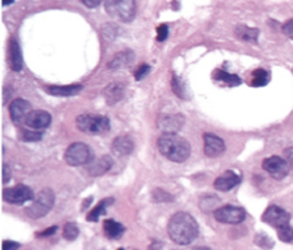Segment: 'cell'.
<instances>
[{
	"mask_svg": "<svg viewBox=\"0 0 293 250\" xmlns=\"http://www.w3.org/2000/svg\"><path fill=\"white\" fill-rule=\"evenodd\" d=\"M82 85H66V86H48L46 87L45 90L48 94L53 95V96H74L77 95L79 92H82Z\"/></svg>",
	"mask_w": 293,
	"mask_h": 250,
	"instance_id": "obj_20",
	"label": "cell"
},
{
	"mask_svg": "<svg viewBox=\"0 0 293 250\" xmlns=\"http://www.w3.org/2000/svg\"><path fill=\"white\" fill-rule=\"evenodd\" d=\"M288 162L278 156L266 158L262 162V168L277 181H282L288 174Z\"/></svg>",
	"mask_w": 293,
	"mask_h": 250,
	"instance_id": "obj_9",
	"label": "cell"
},
{
	"mask_svg": "<svg viewBox=\"0 0 293 250\" xmlns=\"http://www.w3.org/2000/svg\"><path fill=\"white\" fill-rule=\"evenodd\" d=\"M79 236V229L74 223H66L63 229V238L68 241L76 240Z\"/></svg>",
	"mask_w": 293,
	"mask_h": 250,
	"instance_id": "obj_27",
	"label": "cell"
},
{
	"mask_svg": "<svg viewBox=\"0 0 293 250\" xmlns=\"http://www.w3.org/2000/svg\"><path fill=\"white\" fill-rule=\"evenodd\" d=\"M256 244L264 249H270L274 247V241L266 236V234H258L256 238Z\"/></svg>",
	"mask_w": 293,
	"mask_h": 250,
	"instance_id": "obj_31",
	"label": "cell"
},
{
	"mask_svg": "<svg viewBox=\"0 0 293 250\" xmlns=\"http://www.w3.org/2000/svg\"><path fill=\"white\" fill-rule=\"evenodd\" d=\"M172 88H173V93H176L178 96L181 97V98L184 97V87H182L181 82H180L179 79H178L176 75H173Z\"/></svg>",
	"mask_w": 293,
	"mask_h": 250,
	"instance_id": "obj_32",
	"label": "cell"
},
{
	"mask_svg": "<svg viewBox=\"0 0 293 250\" xmlns=\"http://www.w3.org/2000/svg\"><path fill=\"white\" fill-rule=\"evenodd\" d=\"M77 128L88 135H102L110 130V121L106 116L98 114H80L76 119Z\"/></svg>",
	"mask_w": 293,
	"mask_h": 250,
	"instance_id": "obj_3",
	"label": "cell"
},
{
	"mask_svg": "<svg viewBox=\"0 0 293 250\" xmlns=\"http://www.w3.org/2000/svg\"><path fill=\"white\" fill-rule=\"evenodd\" d=\"M20 248V244L15 241L5 240L2 241V250H18Z\"/></svg>",
	"mask_w": 293,
	"mask_h": 250,
	"instance_id": "obj_37",
	"label": "cell"
},
{
	"mask_svg": "<svg viewBox=\"0 0 293 250\" xmlns=\"http://www.w3.org/2000/svg\"><path fill=\"white\" fill-rule=\"evenodd\" d=\"M284 156H285V160H286L288 162V165L293 168V146L292 148L284 150Z\"/></svg>",
	"mask_w": 293,
	"mask_h": 250,
	"instance_id": "obj_39",
	"label": "cell"
},
{
	"mask_svg": "<svg viewBox=\"0 0 293 250\" xmlns=\"http://www.w3.org/2000/svg\"><path fill=\"white\" fill-rule=\"evenodd\" d=\"M213 215L219 223L222 224H240L246 218V213L243 208L232 205L218 208Z\"/></svg>",
	"mask_w": 293,
	"mask_h": 250,
	"instance_id": "obj_7",
	"label": "cell"
},
{
	"mask_svg": "<svg viewBox=\"0 0 293 250\" xmlns=\"http://www.w3.org/2000/svg\"><path fill=\"white\" fill-rule=\"evenodd\" d=\"M106 10L110 16L122 22H130L136 16V0H106Z\"/></svg>",
	"mask_w": 293,
	"mask_h": 250,
	"instance_id": "obj_5",
	"label": "cell"
},
{
	"mask_svg": "<svg viewBox=\"0 0 293 250\" xmlns=\"http://www.w3.org/2000/svg\"><path fill=\"white\" fill-rule=\"evenodd\" d=\"M168 37V26L166 24H160L157 27V40L164 41Z\"/></svg>",
	"mask_w": 293,
	"mask_h": 250,
	"instance_id": "obj_34",
	"label": "cell"
},
{
	"mask_svg": "<svg viewBox=\"0 0 293 250\" xmlns=\"http://www.w3.org/2000/svg\"><path fill=\"white\" fill-rule=\"evenodd\" d=\"M112 202L114 200L112 199V198H106V199H104L102 201L98 202V204L92 209V212L87 215V221L98 222V220H100V217L106 213V207H108L109 205H112Z\"/></svg>",
	"mask_w": 293,
	"mask_h": 250,
	"instance_id": "obj_24",
	"label": "cell"
},
{
	"mask_svg": "<svg viewBox=\"0 0 293 250\" xmlns=\"http://www.w3.org/2000/svg\"><path fill=\"white\" fill-rule=\"evenodd\" d=\"M125 95V86L122 82H112L104 90V96L108 105H114L120 102Z\"/></svg>",
	"mask_w": 293,
	"mask_h": 250,
	"instance_id": "obj_18",
	"label": "cell"
},
{
	"mask_svg": "<svg viewBox=\"0 0 293 250\" xmlns=\"http://www.w3.org/2000/svg\"><path fill=\"white\" fill-rule=\"evenodd\" d=\"M80 1L84 3L86 7H88V8H96V7L101 3L102 0H80Z\"/></svg>",
	"mask_w": 293,
	"mask_h": 250,
	"instance_id": "obj_40",
	"label": "cell"
},
{
	"mask_svg": "<svg viewBox=\"0 0 293 250\" xmlns=\"http://www.w3.org/2000/svg\"><path fill=\"white\" fill-rule=\"evenodd\" d=\"M157 146L165 158L176 164L184 162L192 152L189 142L176 134H163L158 138Z\"/></svg>",
	"mask_w": 293,
	"mask_h": 250,
	"instance_id": "obj_2",
	"label": "cell"
},
{
	"mask_svg": "<svg viewBox=\"0 0 293 250\" xmlns=\"http://www.w3.org/2000/svg\"><path fill=\"white\" fill-rule=\"evenodd\" d=\"M152 199L156 202H164V201H173V197L168 192H165L162 189H156L152 192Z\"/></svg>",
	"mask_w": 293,
	"mask_h": 250,
	"instance_id": "obj_30",
	"label": "cell"
},
{
	"mask_svg": "<svg viewBox=\"0 0 293 250\" xmlns=\"http://www.w3.org/2000/svg\"><path fill=\"white\" fill-rule=\"evenodd\" d=\"M22 141L24 142H38L42 138V133L37 132V130H22L20 135Z\"/></svg>",
	"mask_w": 293,
	"mask_h": 250,
	"instance_id": "obj_29",
	"label": "cell"
},
{
	"mask_svg": "<svg viewBox=\"0 0 293 250\" xmlns=\"http://www.w3.org/2000/svg\"><path fill=\"white\" fill-rule=\"evenodd\" d=\"M12 3H14V0H2V6L12 5Z\"/></svg>",
	"mask_w": 293,
	"mask_h": 250,
	"instance_id": "obj_42",
	"label": "cell"
},
{
	"mask_svg": "<svg viewBox=\"0 0 293 250\" xmlns=\"http://www.w3.org/2000/svg\"><path fill=\"white\" fill-rule=\"evenodd\" d=\"M112 158L110 156H102L101 158L94 159L92 162L87 165V172L93 177L101 176L112 169Z\"/></svg>",
	"mask_w": 293,
	"mask_h": 250,
	"instance_id": "obj_16",
	"label": "cell"
},
{
	"mask_svg": "<svg viewBox=\"0 0 293 250\" xmlns=\"http://www.w3.org/2000/svg\"><path fill=\"white\" fill-rule=\"evenodd\" d=\"M50 122H52V117L48 112L44 110H32L28 114L24 125L30 127L31 129L39 130L50 127Z\"/></svg>",
	"mask_w": 293,
	"mask_h": 250,
	"instance_id": "obj_14",
	"label": "cell"
},
{
	"mask_svg": "<svg viewBox=\"0 0 293 250\" xmlns=\"http://www.w3.org/2000/svg\"><path fill=\"white\" fill-rule=\"evenodd\" d=\"M253 79L251 85L253 87H264L269 82V73L264 69H256L252 72Z\"/></svg>",
	"mask_w": 293,
	"mask_h": 250,
	"instance_id": "obj_26",
	"label": "cell"
},
{
	"mask_svg": "<svg viewBox=\"0 0 293 250\" xmlns=\"http://www.w3.org/2000/svg\"><path fill=\"white\" fill-rule=\"evenodd\" d=\"M2 198L6 202L13 205H22L26 201H31L34 199V191L29 186L18 184L13 188L5 189L2 192Z\"/></svg>",
	"mask_w": 293,
	"mask_h": 250,
	"instance_id": "obj_8",
	"label": "cell"
},
{
	"mask_svg": "<svg viewBox=\"0 0 293 250\" xmlns=\"http://www.w3.org/2000/svg\"><path fill=\"white\" fill-rule=\"evenodd\" d=\"M284 34H286L288 38L293 39V18L290 19V21H288L282 27Z\"/></svg>",
	"mask_w": 293,
	"mask_h": 250,
	"instance_id": "obj_36",
	"label": "cell"
},
{
	"mask_svg": "<svg viewBox=\"0 0 293 250\" xmlns=\"http://www.w3.org/2000/svg\"><path fill=\"white\" fill-rule=\"evenodd\" d=\"M240 176L232 170H227L214 181V188L221 192H228L240 183Z\"/></svg>",
	"mask_w": 293,
	"mask_h": 250,
	"instance_id": "obj_15",
	"label": "cell"
},
{
	"mask_svg": "<svg viewBox=\"0 0 293 250\" xmlns=\"http://www.w3.org/2000/svg\"><path fill=\"white\" fill-rule=\"evenodd\" d=\"M10 180V168L6 164L2 166V183L6 184Z\"/></svg>",
	"mask_w": 293,
	"mask_h": 250,
	"instance_id": "obj_38",
	"label": "cell"
},
{
	"mask_svg": "<svg viewBox=\"0 0 293 250\" xmlns=\"http://www.w3.org/2000/svg\"><path fill=\"white\" fill-rule=\"evenodd\" d=\"M55 202V194L53 190L44 189L39 192L29 207L26 209L28 217L38 220L47 215L52 210Z\"/></svg>",
	"mask_w": 293,
	"mask_h": 250,
	"instance_id": "obj_4",
	"label": "cell"
},
{
	"mask_svg": "<svg viewBox=\"0 0 293 250\" xmlns=\"http://www.w3.org/2000/svg\"><path fill=\"white\" fill-rule=\"evenodd\" d=\"M112 151L118 157L128 156L134 151V142L130 136H118L114 140L112 145Z\"/></svg>",
	"mask_w": 293,
	"mask_h": 250,
	"instance_id": "obj_17",
	"label": "cell"
},
{
	"mask_svg": "<svg viewBox=\"0 0 293 250\" xmlns=\"http://www.w3.org/2000/svg\"><path fill=\"white\" fill-rule=\"evenodd\" d=\"M192 250H211V249L208 247H195Z\"/></svg>",
	"mask_w": 293,
	"mask_h": 250,
	"instance_id": "obj_43",
	"label": "cell"
},
{
	"mask_svg": "<svg viewBox=\"0 0 293 250\" xmlns=\"http://www.w3.org/2000/svg\"><path fill=\"white\" fill-rule=\"evenodd\" d=\"M214 79H216V80H219V81H222L224 83H227V85H229V86H238L242 83V80H240V78L238 77V75L228 73V72H226V71H222V70H216V71Z\"/></svg>",
	"mask_w": 293,
	"mask_h": 250,
	"instance_id": "obj_25",
	"label": "cell"
},
{
	"mask_svg": "<svg viewBox=\"0 0 293 250\" xmlns=\"http://www.w3.org/2000/svg\"><path fill=\"white\" fill-rule=\"evenodd\" d=\"M226 151V144L222 138L214 134H204V153L208 158L220 157Z\"/></svg>",
	"mask_w": 293,
	"mask_h": 250,
	"instance_id": "obj_13",
	"label": "cell"
},
{
	"mask_svg": "<svg viewBox=\"0 0 293 250\" xmlns=\"http://www.w3.org/2000/svg\"><path fill=\"white\" fill-rule=\"evenodd\" d=\"M277 236H278V239L280 241L291 244V242H293V228L291 225L283 226V228L277 230Z\"/></svg>",
	"mask_w": 293,
	"mask_h": 250,
	"instance_id": "obj_28",
	"label": "cell"
},
{
	"mask_svg": "<svg viewBox=\"0 0 293 250\" xmlns=\"http://www.w3.org/2000/svg\"><path fill=\"white\" fill-rule=\"evenodd\" d=\"M118 250H125V249H122V248H120Z\"/></svg>",
	"mask_w": 293,
	"mask_h": 250,
	"instance_id": "obj_44",
	"label": "cell"
},
{
	"mask_svg": "<svg viewBox=\"0 0 293 250\" xmlns=\"http://www.w3.org/2000/svg\"><path fill=\"white\" fill-rule=\"evenodd\" d=\"M10 66L15 72H20L23 67L21 47L15 39H12L10 42Z\"/></svg>",
	"mask_w": 293,
	"mask_h": 250,
	"instance_id": "obj_19",
	"label": "cell"
},
{
	"mask_svg": "<svg viewBox=\"0 0 293 250\" xmlns=\"http://www.w3.org/2000/svg\"><path fill=\"white\" fill-rule=\"evenodd\" d=\"M58 231V226L56 225H53V226H50V228H48V229H46V230H44L42 232H39V233H37L36 234V236H37L38 238H46V237H50V236H53V234Z\"/></svg>",
	"mask_w": 293,
	"mask_h": 250,
	"instance_id": "obj_35",
	"label": "cell"
},
{
	"mask_svg": "<svg viewBox=\"0 0 293 250\" xmlns=\"http://www.w3.org/2000/svg\"><path fill=\"white\" fill-rule=\"evenodd\" d=\"M134 61V54L132 50H124L118 53L109 63V67L112 70H120L122 67L128 66Z\"/></svg>",
	"mask_w": 293,
	"mask_h": 250,
	"instance_id": "obj_21",
	"label": "cell"
},
{
	"mask_svg": "<svg viewBox=\"0 0 293 250\" xmlns=\"http://www.w3.org/2000/svg\"><path fill=\"white\" fill-rule=\"evenodd\" d=\"M150 72V66L148 64H142L138 67V70L134 73V77H136V80L140 81L144 79L146 74Z\"/></svg>",
	"mask_w": 293,
	"mask_h": 250,
	"instance_id": "obj_33",
	"label": "cell"
},
{
	"mask_svg": "<svg viewBox=\"0 0 293 250\" xmlns=\"http://www.w3.org/2000/svg\"><path fill=\"white\" fill-rule=\"evenodd\" d=\"M148 250H163V244H162V242H160V241L152 242V244L149 246Z\"/></svg>",
	"mask_w": 293,
	"mask_h": 250,
	"instance_id": "obj_41",
	"label": "cell"
},
{
	"mask_svg": "<svg viewBox=\"0 0 293 250\" xmlns=\"http://www.w3.org/2000/svg\"><path fill=\"white\" fill-rule=\"evenodd\" d=\"M31 104L23 98H16L10 103V114L15 125H24L28 114L31 112Z\"/></svg>",
	"mask_w": 293,
	"mask_h": 250,
	"instance_id": "obj_12",
	"label": "cell"
},
{
	"mask_svg": "<svg viewBox=\"0 0 293 250\" xmlns=\"http://www.w3.org/2000/svg\"><path fill=\"white\" fill-rule=\"evenodd\" d=\"M168 233L174 244L188 246L198 236V224L190 214L179 212L170 220Z\"/></svg>",
	"mask_w": 293,
	"mask_h": 250,
	"instance_id": "obj_1",
	"label": "cell"
},
{
	"mask_svg": "<svg viewBox=\"0 0 293 250\" xmlns=\"http://www.w3.org/2000/svg\"><path fill=\"white\" fill-rule=\"evenodd\" d=\"M104 230L106 236L112 240L120 239L125 232L124 226L114 220H106L104 222Z\"/></svg>",
	"mask_w": 293,
	"mask_h": 250,
	"instance_id": "obj_22",
	"label": "cell"
},
{
	"mask_svg": "<svg viewBox=\"0 0 293 250\" xmlns=\"http://www.w3.org/2000/svg\"><path fill=\"white\" fill-rule=\"evenodd\" d=\"M235 34L237 38L245 41L256 42L259 37V30L254 27H248L246 25H237L235 29Z\"/></svg>",
	"mask_w": 293,
	"mask_h": 250,
	"instance_id": "obj_23",
	"label": "cell"
},
{
	"mask_svg": "<svg viewBox=\"0 0 293 250\" xmlns=\"http://www.w3.org/2000/svg\"><path fill=\"white\" fill-rule=\"evenodd\" d=\"M66 162L69 166L78 167L88 165L94 160L93 150L85 143L77 142L71 144L64 153Z\"/></svg>",
	"mask_w": 293,
	"mask_h": 250,
	"instance_id": "obj_6",
	"label": "cell"
},
{
	"mask_svg": "<svg viewBox=\"0 0 293 250\" xmlns=\"http://www.w3.org/2000/svg\"><path fill=\"white\" fill-rule=\"evenodd\" d=\"M184 125V117L182 114H165L157 120V126L164 134H176Z\"/></svg>",
	"mask_w": 293,
	"mask_h": 250,
	"instance_id": "obj_11",
	"label": "cell"
},
{
	"mask_svg": "<svg viewBox=\"0 0 293 250\" xmlns=\"http://www.w3.org/2000/svg\"><path fill=\"white\" fill-rule=\"evenodd\" d=\"M291 215L286 210L278 207V206H270L266 209L262 215V221L268 225L278 230L283 226L290 225Z\"/></svg>",
	"mask_w": 293,
	"mask_h": 250,
	"instance_id": "obj_10",
	"label": "cell"
}]
</instances>
